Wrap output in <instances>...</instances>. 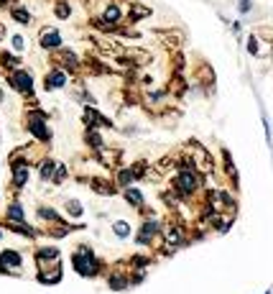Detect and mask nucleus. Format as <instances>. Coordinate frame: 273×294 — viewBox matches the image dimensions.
<instances>
[{
  "mask_svg": "<svg viewBox=\"0 0 273 294\" xmlns=\"http://www.w3.org/2000/svg\"><path fill=\"white\" fill-rule=\"evenodd\" d=\"M72 264H74V268L79 271L82 276H95L97 274V261H95L92 251H89L87 246H82L79 251L72 256Z\"/></svg>",
  "mask_w": 273,
  "mask_h": 294,
  "instance_id": "f257e3e1",
  "label": "nucleus"
},
{
  "mask_svg": "<svg viewBox=\"0 0 273 294\" xmlns=\"http://www.w3.org/2000/svg\"><path fill=\"white\" fill-rule=\"evenodd\" d=\"M174 184H176V190H179L181 194H192V192L199 187V174H197L192 166H184V169H179Z\"/></svg>",
  "mask_w": 273,
  "mask_h": 294,
  "instance_id": "f03ea898",
  "label": "nucleus"
},
{
  "mask_svg": "<svg viewBox=\"0 0 273 294\" xmlns=\"http://www.w3.org/2000/svg\"><path fill=\"white\" fill-rule=\"evenodd\" d=\"M8 80H10V84L18 90V92L31 95V90H33V77H31L28 72H20V70H18V72H13Z\"/></svg>",
  "mask_w": 273,
  "mask_h": 294,
  "instance_id": "7ed1b4c3",
  "label": "nucleus"
},
{
  "mask_svg": "<svg viewBox=\"0 0 273 294\" xmlns=\"http://www.w3.org/2000/svg\"><path fill=\"white\" fill-rule=\"evenodd\" d=\"M28 128H31V133L36 136L38 141H49V130H46V126H43V116H41V112H33V116H31Z\"/></svg>",
  "mask_w": 273,
  "mask_h": 294,
  "instance_id": "20e7f679",
  "label": "nucleus"
},
{
  "mask_svg": "<svg viewBox=\"0 0 273 294\" xmlns=\"http://www.w3.org/2000/svg\"><path fill=\"white\" fill-rule=\"evenodd\" d=\"M41 46H43V49H56V46H61V36H59V31H54V28L41 31Z\"/></svg>",
  "mask_w": 273,
  "mask_h": 294,
  "instance_id": "39448f33",
  "label": "nucleus"
},
{
  "mask_svg": "<svg viewBox=\"0 0 273 294\" xmlns=\"http://www.w3.org/2000/svg\"><path fill=\"white\" fill-rule=\"evenodd\" d=\"M18 266H20V256L15 251H3V254H0V271L18 268Z\"/></svg>",
  "mask_w": 273,
  "mask_h": 294,
  "instance_id": "423d86ee",
  "label": "nucleus"
},
{
  "mask_svg": "<svg viewBox=\"0 0 273 294\" xmlns=\"http://www.w3.org/2000/svg\"><path fill=\"white\" fill-rule=\"evenodd\" d=\"M64 84H66V72H61V70H54V72L46 77V90L64 87Z\"/></svg>",
  "mask_w": 273,
  "mask_h": 294,
  "instance_id": "0eeeda50",
  "label": "nucleus"
},
{
  "mask_svg": "<svg viewBox=\"0 0 273 294\" xmlns=\"http://www.w3.org/2000/svg\"><path fill=\"white\" fill-rule=\"evenodd\" d=\"M156 233H158V222H153V220L146 222L143 228H141V233H138V243H148Z\"/></svg>",
  "mask_w": 273,
  "mask_h": 294,
  "instance_id": "6e6552de",
  "label": "nucleus"
},
{
  "mask_svg": "<svg viewBox=\"0 0 273 294\" xmlns=\"http://www.w3.org/2000/svg\"><path fill=\"white\" fill-rule=\"evenodd\" d=\"M118 20H120V8H118V6H110V8L105 10V16H102V24L110 26V24H118Z\"/></svg>",
  "mask_w": 273,
  "mask_h": 294,
  "instance_id": "1a4fd4ad",
  "label": "nucleus"
},
{
  "mask_svg": "<svg viewBox=\"0 0 273 294\" xmlns=\"http://www.w3.org/2000/svg\"><path fill=\"white\" fill-rule=\"evenodd\" d=\"M13 182H15V187H23V184L28 182V169H26V166H15V172H13Z\"/></svg>",
  "mask_w": 273,
  "mask_h": 294,
  "instance_id": "9d476101",
  "label": "nucleus"
},
{
  "mask_svg": "<svg viewBox=\"0 0 273 294\" xmlns=\"http://www.w3.org/2000/svg\"><path fill=\"white\" fill-rule=\"evenodd\" d=\"M125 200L130 202L133 208H141V205H143V194H141L138 190H125Z\"/></svg>",
  "mask_w": 273,
  "mask_h": 294,
  "instance_id": "9b49d317",
  "label": "nucleus"
},
{
  "mask_svg": "<svg viewBox=\"0 0 273 294\" xmlns=\"http://www.w3.org/2000/svg\"><path fill=\"white\" fill-rule=\"evenodd\" d=\"M112 230H115L118 238H128V236H130V225H128L125 220H118L115 225H112Z\"/></svg>",
  "mask_w": 273,
  "mask_h": 294,
  "instance_id": "f8f14e48",
  "label": "nucleus"
},
{
  "mask_svg": "<svg viewBox=\"0 0 273 294\" xmlns=\"http://www.w3.org/2000/svg\"><path fill=\"white\" fill-rule=\"evenodd\" d=\"M54 169H56V164L51 159H46V162L41 164V179H51L54 176Z\"/></svg>",
  "mask_w": 273,
  "mask_h": 294,
  "instance_id": "ddd939ff",
  "label": "nucleus"
},
{
  "mask_svg": "<svg viewBox=\"0 0 273 294\" xmlns=\"http://www.w3.org/2000/svg\"><path fill=\"white\" fill-rule=\"evenodd\" d=\"M8 218H10V220H15V222H23V210H20L18 202H13V205L8 208Z\"/></svg>",
  "mask_w": 273,
  "mask_h": 294,
  "instance_id": "4468645a",
  "label": "nucleus"
},
{
  "mask_svg": "<svg viewBox=\"0 0 273 294\" xmlns=\"http://www.w3.org/2000/svg\"><path fill=\"white\" fill-rule=\"evenodd\" d=\"M13 18L18 20V24H31V16H28L26 8H15V10H13Z\"/></svg>",
  "mask_w": 273,
  "mask_h": 294,
  "instance_id": "2eb2a0df",
  "label": "nucleus"
},
{
  "mask_svg": "<svg viewBox=\"0 0 273 294\" xmlns=\"http://www.w3.org/2000/svg\"><path fill=\"white\" fill-rule=\"evenodd\" d=\"M66 210H69V215H74V218L82 215V205H79L77 200H66Z\"/></svg>",
  "mask_w": 273,
  "mask_h": 294,
  "instance_id": "dca6fc26",
  "label": "nucleus"
},
{
  "mask_svg": "<svg viewBox=\"0 0 273 294\" xmlns=\"http://www.w3.org/2000/svg\"><path fill=\"white\" fill-rule=\"evenodd\" d=\"M181 90H184V77L181 74H176V80L171 82V87H169V92H176V95H181Z\"/></svg>",
  "mask_w": 273,
  "mask_h": 294,
  "instance_id": "f3484780",
  "label": "nucleus"
},
{
  "mask_svg": "<svg viewBox=\"0 0 273 294\" xmlns=\"http://www.w3.org/2000/svg\"><path fill=\"white\" fill-rule=\"evenodd\" d=\"M133 179H135V176H133V172H130V169H123V172L118 174V182H120L123 187H125V184H130Z\"/></svg>",
  "mask_w": 273,
  "mask_h": 294,
  "instance_id": "a211bd4d",
  "label": "nucleus"
},
{
  "mask_svg": "<svg viewBox=\"0 0 273 294\" xmlns=\"http://www.w3.org/2000/svg\"><path fill=\"white\" fill-rule=\"evenodd\" d=\"M148 16H151L148 8H143V6H133V18H148Z\"/></svg>",
  "mask_w": 273,
  "mask_h": 294,
  "instance_id": "6ab92c4d",
  "label": "nucleus"
},
{
  "mask_svg": "<svg viewBox=\"0 0 273 294\" xmlns=\"http://www.w3.org/2000/svg\"><path fill=\"white\" fill-rule=\"evenodd\" d=\"M238 10H240V16H248L250 10H253V3H250V0H240V3H238Z\"/></svg>",
  "mask_w": 273,
  "mask_h": 294,
  "instance_id": "aec40b11",
  "label": "nucleus"
},
{
  "mask_svg": "<svg viewBox=\"0 0 273 294\" xmlns=\"http://www.w3.org/2000/svg\"><path fill=\"white\" fill-rule=\"evenodd\" d=\"M64 176H66V169H64V166H56L51 179H54V182H64Z\"/></svg>",
  "mask_w": 273,
  "mask_h": 294,
  "instance_id": "412c9836",
  "label": "nucleus"
},
{
  "mask_svg": "<svg viewBox=\"0 0 273 294\" xmlns=\"http://www.w3.org/2000/svg\"><path fill=\"white\" fill-rule=\"evenodd\" d=\"M56 16H59V18H69V6L59 3V6H56Z\"/></svg>",
  "mask_w": 273,
  "mask_h": 294,
  "instance_id": "4be33fe9",
  "label": "nucleus"
},
{
  "mask_svg": "<svg viewBox=\"0 0 273 294\" xmlns=\"http://www.w3.org/2000/svg\"><path fill=\"white\" fill-rule=\"evenodd\" d=\"M23 46H26V41L20 38V36H13V49L15 52H23Z\"/></svg>",
  "mask_w": 273,
  "mask_h": 294,
  "instance_id": "5701e85b",
  "label": "nucleus"
},
{
  "mask_svg": "<svg viewBox=\"0 0 273 294\" xmlns=\"http://www.w3.org/2000/svg\"><path fill=\"white\" fill-rule=\"evenodd\" d=\"M110 284H112V289H123V286H125V279H123V276H112Z\"/></svg>",
  "mask_w": 273,
  "mask_h": 294,
  "instance_id": "b1692460",
  "label": "nucleus"
},
{
  "mask_svg": "<svg viewBox=\"0 0 273 294\" xmlns=\"http://www.w3.org/2000/svg\"><path fill=\"white\" fill-rule=\"evenodd\" d=\"M248 49L253 52V54H258V38H256V36H250V38H248Z\"/></svg>",
  "mask_w": 273,
  "mask_h": 294,
  "instance_id": "393cba45",
  "label": "nucleus"
},
{
  "mask_svg": "<svg viewBox=\"0 0 273 294\" xmlns=\"http://www.w3.org/2000/svg\"><path fill=\"white\" fill-rule=\"evenodd\" d=\"M5 100V95H3V90H0V102H3Z\"/></svg>",
  "mask_w": 273,
  "mask_h": 294,
  "instance_id": "a878e982",
  "label": "nucleus"
}]
</instances>
